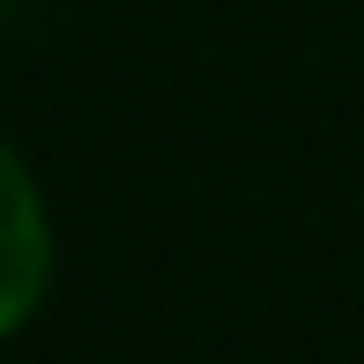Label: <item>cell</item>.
<instances>
[{
  "label": "cell",
  "mask_w": 364,
  "mask_h": 364,
  "mask_svg": "<svg viewBox=\"0 0 364 364\" xmlns=\"http://www.w3.org/2000/svg\"><path fill=\"white\" fill-rule=\"evenodd\" d=\"M45 283H53V223L30 171L0 149V335H15L45 305Z\"/></svg>",
  "instance_id": "obj_1"
}]
</instances>
